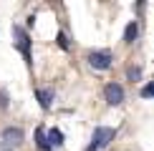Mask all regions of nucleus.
I'll return each mask as SVG.
<instances>
[{
  "label": "nucleus",
  "mask_w": 154,
  "mask_h": 151,
  "mask_svg": "<svg viewBox=\"0 0 154 151\" xmlns=\"http://www.w3.org/2000/svg\"><path fill=\"white\" fill-rule=\"evenodd\" d=\"M114 136H116V131H114L111 126H99V129L94 131V138H91V144L86 146V151H99V149L109 146Z\"/></svg>",
  "instance_id": "obj_1"
},
{
  "label": "nucleus",
  "mask_w": 154,
  "mask_h": 151,
  "mask_svg": "<svg viewBox=\"0 0 154 151\" xmlns=\"http://www.w3.org/2000/svg\"><path fill=\"white\" fill-rule=\"evenodd\" d=\"M111 63H114V55L109 50H91L88 53V66L96 71H106V68H111Z\"/></svg>",
  "instance_id": "obj_2"
},
{
  "label": "nucleus",
  "mask_w": 154,
  "mask_h": 151,
  "mask_svg": "<svg viewBox=\"0 0 154 151\" xmlns=\"http://www.w3.org/2000/svg\"><path fill=\"white\" fill-rule=\"evenodd\" d=\"M0 144H5V146L15 149L23 144V129H18V126H8V129H3V134H0Z\"/></svg>",
  "instance_id": "obj_3"
},
{
  "label": "nucleus",
  "mask_w": 154,
  "mask_h": 151,
  "mask_svg": "<svg viewBox=\"0 0 154 151\" xmlns=\"http://www.w3.org/2000/svg\"><path fill=\"white\" fill-rule=\"evenodd\" d=\"M13 33H15V38H18V48H20V53L25 55V61H28V66H30L33 58H30V38H28V33H25L20 25H15V28H13Z\"/></svg>",
  "instance_id": "obj_4"
},
{
  "label": "nucleus",
  "mask_w": 154,
  "mask_h": 151,
  "mask_svg": "<svg viewBox=\"0 0 154 151\" xmlns=\"http://www.w3.org/2000/svg\"><path fill=\"white\" fill-rule=\"evenodd\" d=\"M104 98H106L111 106L124 103V88H121L119 83H106V88H104Z\"/></svg>",
  "instance_id": "obj_5"
},
{
  "label": "nucleus",
  "mask_w": 154,
  "mask_h": 151,
  "mask_svg": "<svg viewBox=\"0 0 154 151\" xmlns=\"http://www.w3.org/2000/svg\"><path fill=\"white\" fill-rule=\"evenodd\" d=\"M35 146L41 151H51V144H48V134L43 131V126H38L35 129Z\"/></svg>",
  "instance_id": "obj_6"
},
{
  "label": "nucleus",
  "mask_w": 154,
  "mask_h": 151,
  "mask_svg": "<svg viewBox=\"0 0 154 151\" xmlns=\"http://www.w3.org/2000/svg\"><path fill=\"white\" fill-rule=\"evenodd\" d=\"M35 96H38L41 108L48 111V108H51V101H53V91H51V88H46V91H35Z\"/></svg>",
  "instance_id": "obj_7"
},
{
  "label": "nucleus",
  "mask_w": 154,
  "mask_h": 151,
  "mask_svg": "<svg viewBox=\"0 0 154 151\" xmlns=\"http://www.w3.org/2000/svg\"><path fill=\"white\" fill-rule=\"evenodd\" d=\"M48 144H51V146H63V134L58 129H51L48 131Z\"/></svg>",
  "instance_id": "obj_8"
},
{
  "label": "nucleus",
  "mask_w": 154,
  "mask_h": 151,
  "mask_svg": "<svg viewBox=\"0 0 154 151\" xmlns=\"http://www.w3.org/2000/svg\"><path fill=\"white\" fill-rule=\"evenodd\" d=\"M137 33H139L137 23H129V25H126V30H124V40L126 43H134V40H137Z\"/></svg>",
  "instance_id": "obj_9"
},
{
  "label": "nucleus",
  "mask_w": 154,
  "mask_h": 151,
  "mask_svg": "<svg viewBox=\"0 0 154 151\" xmlns=\"http://www.w3.org/2000/svg\"><path fill=\"white\" fill-rule=\"evenodd\" d=\"M56 40H58V48H63V50L71 48V43H68V35H66V33H58V38H56Z\"/></svg>",
  "instance_id": "obj_10"
},
{
  "label": "nucleus",
  "mask_w": 154,
  "mask_h": 151,
  "mask_svg": "<svg viewBox=\"0 0 154 151\" xmlns=\"http://www.w3.org/2000/svg\"><path fill=\"white\" fill-rule=\"evenodd\" d=\"M149 96H154V83H149V86L142 88V98H149Z\"/></svg>",
  "instance_id": "obj_11"
},
{
  "label": "nucleus",
  "mask_w": 154,
  "mask_h": 151,
  "mask_svg": "<svg viewBox=\"0 0 154 151\" xmlns=\"http://www.w3.org/2000/svg\"><path fill=\"white\" fill-rule=\"evenodd\" d=\"M10 106V101H8V93L5 91H0V108H8Z\"/></svg>",
  "instance_id": "obj_12"
},
{
  "label": "nucleus",
  "mask_w": 154,
  "mask_h": 151,
  "mask_svg": "<svg viewBox=\"0 0 154 151\" xmlns=\"http://www.w3.org/2000/svg\"><path fill=\"white\" fill-rule=\"evenodd\" d=\"M129 78L131 81H139V68H129Z\"/></svg>",
  "instance_id": "obj_13"
},
{
  "label": "nucleus",
  "mask_w": 154,
  "mask_h": 151,
  "mask_svg": "<svg viewBox=\"0 0 154 151\" xmlns=\"http://www.w3.org/2000/svg\"><path fill=\"white\" fill-rule=\"evenodd\" d=\"M0 151H13L10 146H5V144H0Z\"/></svg>",
  "instance_id": "obj_14"
}]
</instances>
